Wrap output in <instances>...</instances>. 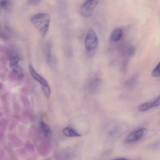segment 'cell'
<instances>
[{"label":"cell","mask_w":160,"mask_h":160,"mask_svg":"<svg viewBox=\"0 0 160 160\" xmlns=\"http://www.w3.org/2000/svg\"><path fill=\"white\" fill-rule=\"evenodd\" d=\"M30 20L41 35L44 37L48 30L50 21V15L46 13H39L32 16Z\"/></svg>","instance_id":"6da1fadb"},{"label":"cell","mask_w":160,"mask_h":160,"mask_svg":"<svg viewBox=\"0 0 160 160\" xmlns=\"http://www.w3.org/2000/svg\"><path fill=\"white\" fill-rule=\"evenodd\" d=\"M28 68L32 77L40 83L44 95L47 98H48L50 94V89L47 81L36 72L32 65L30 64Z\"/></svg>","instance_id":"7a4b0ae2"},{"label":"cell","mask_w":160,"mask_h":160,"mask_svg":"<svg viewBox=\"0 0 160 160\" xmlns=\"http://www.w3.org/2000/svg\"><path fill=\"white\" fill-rule=\"evenodd\" d=\"M98 38L95 32L92 29L87 32L85 39V46L87 50L92 52L97 48L98 43Z\"/></svg>","instance_id":"3957f363"},{"label":"cell","mask_w":160,"mask_h":160,"mask_svg":"<svg viewBox=\"0 0 160 160\" xmlns=\"http://www.w3.org/2000/svg\"><path fill=\"white\" fill-rule=\"evenodd\" d=\"M98 2L97 0L85 1L81 5L80 12L84 17H89L92 14Z\"/></svg>","instance_id":"277c9868"},{"label":"cell","mask_w":160,"mask_h":160,"mask_svg":"<svg viewBox=\"0 0 160 160\" xmlns=\"http://www.w3.org/2000/svg\"><path fill=\"white\" fill-rule=\"evenodd\" d=\"M147 130L145 128H141L130 134L126 139L127 142H132L142 138L146 134Z\"/></svg>","instance_id":"5b68a950"},{"label":"cell","mask_w":160,"mask_h":160,"mask_svg":"<svg viewBox=\"0 0 160 160\" xmlns=\"http://www.w3.org/2000/svg\"><path fill=\"white\" fill-rule=\"evenodd\" d=\"M160 104V96H157L150 102L143 103L140 105L138 108L139 111L144 112L150 108L158 106Z\"/></svg>","instance_id":"8992f818"},{"label":"cell","mask_w":160,"mask_h":160,"mask_svg":"<svg viewBox=\"0 0 160 160\" xmlns=\"http://www.w3.org/2000/svg\"><path fill=\"white\" fill-rule=\"evenodd\" d=\"M122 36V30L117 28L113 30L110 35V39L112 42H116L120 40Z\"/></svg>","instance_id":"52a82bcc"},{"label":"cell","mask_w":160,"mask_h":160,"mask_svg":"<svg viewBox=\"0 0 160 160\" xmlns=\"http://www.w3.org/2000/svg\"><path fill=\"white\" fill-rule=\"evenodd\" d=\"M39 124L45 135L48 137H51L52 135V131L48 125L42 121L40 122Z\"/></svg>","instance_id":"ba28073f"},{"label":"cell","mask_w":160,"mask_h":160,"mask_svg":"<svg viewBox=\"0 0 160 160\" xmlns=\"http://www.w3.org/2000/svg\"><path fill=\"white\" fill-rule=\"evenodd\" d=\"M63 132L65 136L68 137H78L81 136L74 129L69 127L65 128L63 129Z\"/></svg>","instance_id":"9c48e42d"},{"label":"cell","mask_w":160,"mask_h":160,"mask_svg":"<svg viewBox=\"0 0 160 160\" xmlns=\"http://www.w3.org/2000/svg\"><path fill=\"white\" fill-rule=\"evenodd\" d=\"M50 45H47L45 49V53L47 62L49 64H51L52 62V57L51 52Z\"/></svg>","instance_id":"30bf717a"},{"label":"cell","mask_w":160,"mask_h":160,"mask_svg":"<svg viewBox=\"0 0 160 160\" xmlns=\"http://www.w3.org/2000/svg\"><path fill=\"white\" fill-rule=\"evenodd\" d=\"M19 61V58L17 56L12 57L10 59L9 65L11 68L13 67L18 65Z\"/></svg>","instance_id":"8fae6325"},{"label":"cell","mask_w":160,"mask_h":160,"mask_svg":"<svg viewBox=\"0 0 160 160\" xmlns=\"http://www.w3.org/2000/svg\"><path fill=\"white\" fill-rule=\"evenodd\" d=\"M152 76L154 77H158L160 75V63L159 62L155 68L152 71L151 73Z\"/></svg>","instance_id":"7c38bea8"},{"label":"cell","mask_w":160,"mask_h":160,"mask_svg":"<svg viewBox=\"0 0 160 160\" xmlns=\"http://www.w3.org/2000/svg\"><path fill=\"white\" fill-rule=\"evenodd\" d=\"M8 2L7 1H0V6L2 8H5L8 5Z\"/></svg>","instance_id":"4fadbf2b"},{"label":"cell","mask_w":160,"mask_h":160,"mask_svg":"<svg viewBox=\"0 0 160 160\" xmlns=\"http://www.w3.org/2000/svg\"><path fill=\"white\" fill-rule=\"evenodd\" d=\"M31 3H33V4H37L39 2V0H35V1H31Z\"/></svg>","instance_id":"5bb4252c"},{"label":"cell","mask_w":160,"mask_h":160,"mask_svg":"<svg viewBox=\"0 0 160 160\" xmlns=\"http://www.w3.org/2000/svg\"><path fill=\"white\" fill-rule=\"evenodd\" d=\"M113 160H128L127 159L125 158H118L114 159Z\"/></svg>","instance_id":"9a60e30c"},{"label":"cell","mask_w":160,"mask_h":160,"mask_svg":"<svg viewBox=\"0 0 160 160\" xmlns=\"http://www.w3.org/2000/svg\"><path fill=\"white\" fill-rule=\"evenodd\" d=\"M3 87V85L2 83L0 82V89L2 88Z\"/></svg>","instance_id":"2e32d148"}]
</instances>
